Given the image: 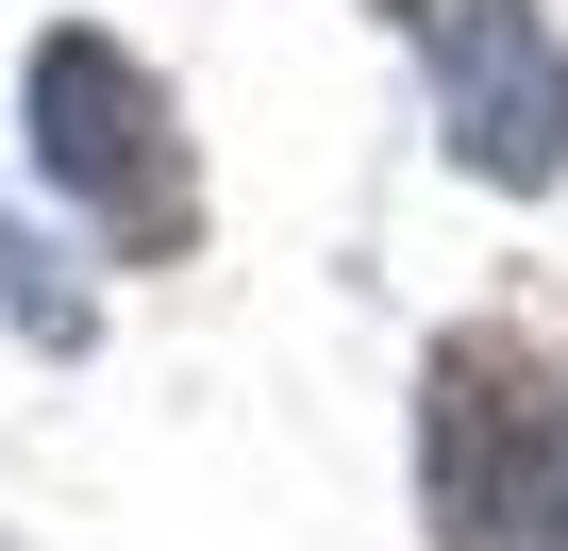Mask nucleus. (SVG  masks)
<instances>
[{
	"label": "nucleus",
	"instance_id": "f257e3e1",
	"mask_svg": "<svg viewBox=\"0 0 568 551\" xmlns=\"http://www.w3.org/2000/svg\"><path fill=\"white\" fill-rule=\"evenodd\" d=\"M418 501L452 551H551L568 518V401L518 335H452L418 385Z\"/></svg>",
	"mask_w": 568,
	"mask_h": 551
},
{
	"label": "nucleus",
	"instance_id": "f03ea898",
	"mask_svg": "<svg viewBox=\"0 0 568 551\" xmlns=\"http://www.w3.org/2000/svg\"><path fill=\"white\" fill-rule=\"evenodd\" d=\"M34 167L151 267L201 234V184H184V134H168V84L118 51V34H51L34 51Z\"/></svg>",
	"mask_w": 568,
	"mask_h": 551
},
{
	"label": "nucleus",
	"instance_id": "7ed1b4c3",
	"mask_svg": "<svg viewBox=\"0 0 568 551\" xmlns=\"http://www.w3.org/2000/svg\"><path fill=\"white\" fill-rule=\"evenodd\" d=\"M418 51H435V118L485 184L568 167V51H551L535 0H418Z\"/></svg>",
	"mask_w": 568,
	"mask_h": 551
},
{
	"label": "nucleus",
	"instance_id": "20e7f679",
	"mask_svg": "<svg viewBox=\"0 0 568 551\" xmlns=\"http://www.w3.org/2000/svg\"><path fill=\"white\" fill-rule=\"evenodd\" d=\"M0 302L34 318V351H84V285H68V251H34V234H0Z\"/></svg>",
	"mask_w": 568,
	"mask_h": 551
}]
</instances>
